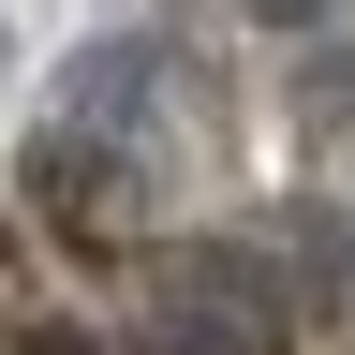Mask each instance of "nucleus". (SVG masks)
Segmentation results:
<instances>
[{
    "label": "nucleus",
    "mask_w": 355,
    "mask_h": 355,
    "mask_svg": "<svg viewBox=\"0 0 355 355\" xmlns=\"http://www.w3.org/2000/svg\"><path fill=\"white\" fill-rule=\"evenodd\" d=\"M30 222L133 355H355V0H119L30 119Z\"/></svg>",
    "instance_id": "f257e3e1"
},
{
    "label": "nucleus",
    "mask_w": 355,
    "mask_h": 355,
    "mask_svg": "<svg viewBox=\"0 0 355 355\" xmlns=\"http://www.w3.org/2000/svg\"><path fill=\"white\" fill-rule=\"evenodd\" d=\"M0 355H119V340H104V311H74L60 252H30L15 222H0Z\"/></svg>",
    "instance_id": "f03ea898"
}]
</instances>
